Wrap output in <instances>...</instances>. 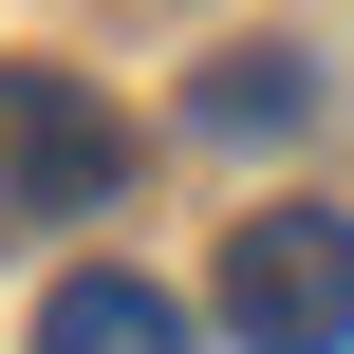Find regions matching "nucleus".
<instances>
[{"label":"nucleus","instance_id":"nucleus-1","mask_svg":"<svg viewBox=\"0 0 354 354\" xmlns=\"http://www.w3.org/2000/svg\"><path fill=\"white\" fill-rule=\"evenodd\" d=\"M224 336L243 354H354V205L224 224Z\"/></svg>","mask_w":354,"mask_h":354},{"label":"nucleus","instance_id":"nucleus-2","mask_svg":"<svg viewBox=\"0 0 354 354\" xmlns=\"http://www.w3.org/2000/svg\"><path fill=\"white\" fill-rule=\"evenodd\" d=\"M131 187V131H112V93L93 75H0V243H37V224H93Z\"/></svg>","mask_w":354,"mask_h":354},{"label":"nucleus","instance_id":"nucleus-3","mask_svg":"<svg viewBox=\"0 0 354 354\" xmlns=\"http://www.w3.org/2000/svg\"><path fill=\"white\" fill-rule=\"evenodd\" d=\"M37 354H187V299L131 280V261H75V280L37 299Z\"/></svg>","mask_w":354,"mask_h":354},{"label":"nucleus","instance_id":"nucleus-4","mask_svg":"<svg viewBox=\"0 0 354 354\" xmlns=\"http://www.w3.org/2000/svg\"><path fill=\"white\" fill-rule=\"evenodd\" d=\"M299 112H317V56H280V37H243V56L187 75V131H205V149H280Z\"/></svg>","mask_w":354,"mask_h":354}]
</instances>
